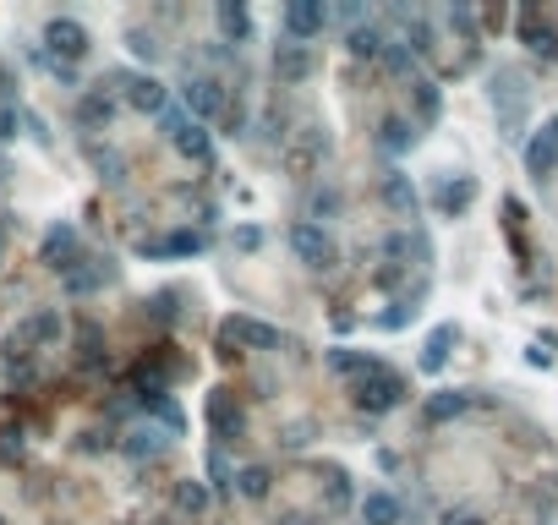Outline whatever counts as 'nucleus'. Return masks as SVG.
<instances>
[{"instance_id": "obj_1", "label": "nucleus", "mask_w": 558, "mask_h": 525, "mask_svg": "<svg viewBox=\"0 0 558 525\" xmlns=\"http://www.w3.org/2000/svg\"><path fill=\"white\" fill-rule=\"evenodd\" d=\"M351 394H356V411L383 416V411H394V405L405 400V378L394 367H378V372H367L362 383H351Z\"/></svg>"}, {"instance_id": "obj_2", "label": "nucleus", "mask_w": 558, "mask_h": 525, "mask_svg": "<svg viewBox=\"0 0 558 525\" xmlns=\"http://www.w3.org/2000/svg\"><path fill=\"white\" fill-rule=\"evenodd\" d=\"M493 104H498V126H504L509 143L526 137V83L515 72H498L493 77Z\"/></svg>"}, {"instance_id": "obj_3", "label": "nucleus", "mask_w": 558, "mask_h": 525, "mask_svg": "<svg viewBox=\"0 0 558 525\" xmlns=\"http://www.w3.org/2000/svg\"><path fill=\"white\" fill-rule=\"evenodd\" d=\"M181 110H192L197 126H203V121H219V115L230 110V93H225L219 77L197 72V77H186V88H181Z\"/></svg>"}, {"instance_id": "obj_4", "label": "nucleus", "mask_w": 558, "mask_h": 525, "mask_svg": "<svg viewBox=\"0 0 558 525\" xmlns=\"http://www.w3.org/2000/svg\"><path fill=\"white\" fill-rule=\"evenodd\" d=\"M44 55L72 72V61H83V55H88V28H83V22H72V17H50V28H44Z\"/></svg>"}, {"instance_id": "obj_5", "label": "nucleus", "mask_w": 558, "mask_h": 525, "mask_svg": "<svg viewBox=\"0 0 558 525\" xmlns=\"http://www.w3.org/2000/svg\"><path fill=\"white\" fill-rule=\"evenodd\" d=\"M241 345L279 350V329H269V323H258V318H225L219 323V356H241Z\"/></svg>"}, {"instance_id": "obj_6", "label": "nucleus", "mask_w": 558, "mask_h": 525, "mask_svg": "<svg viewBox=\"0 0 558 525\" xmlns=\"http://www.w3.org/2000/svg\"><path fill=\"white\" fill-rule=\"evenodd\" d=\"M290 252H296L307 268H318V274H323V268H334V258H340L334 241H329V230L312 225V219H296V225H290Z\"/></svg>"}, {"instance_id": "obj_7", "label": "nucleus", "mask_w": 558, "mask_h": 525, "mask_svg": "<svg viewBox=\"0 0 558 525\" xmlns=\"http://www.w3.org/2000/svg\"><path fill=\"white\" fill-rule=\"evenodd\" d=\"M77 258H83V236H77L72 225H50V230H44V241H39V263H44V268L66 274Z\"/></svg>"}, {"instance_id": "obj_8", "label": "nucleus", "mask_w": 558, "mask_h": 525, "mask_svg": "<svg viewBox=\"0 0 558 525\" xmlns=\"http://www.w3.org/2000/svg\"><path fill=\"white\" fill-rule=\"evenodd\" d=\"M241 422H247V416H241L236 394H230V389H214V394H208V427H214L219 443H236L241 438Z\"/></svg>"}, {"instance_id": "obj_9", "label": "nucleus", "mask_w": 558, "mask_h": 525, "mask_svg": "<svg viewBox=\"0 0 558 525\" xmlns=\"http://www.w3.org/2000/svg\"><path fill=\"white\" fill-rule=\"evenodd\" d=\"M323 22H329V11H323L318 0H290V6H285V33H290V44L318 39Z\"/></svg>"}, {"instance_id": "obj_10", "label": "nucleus", "mask_w": 558, "mask_h": 525, "mask_svg": "<svg viewBox=\"0 0 558 525\" xmlns=\"http://www.w3.org/2000/svg\"><path fill=\"white\" fill-rule=\"evenodd\" d=\"M471 203H476V181H471V175H449V181L433 186V208L444 219H460Z\"/></svg>"}, {"instance_id": "obj_11", "label": "nucleus", "mask_w": 558, "mask_h": 525, "mask_svg": "<svg viewBox=\"0 0 558 525\" xmlns=\"http://www.w3.org/2000/svg\"><path fill=\"white\" fill-rule=\"evenodd\" d=\"M110 279H115V268L104 258H77L72 268H66V290H72V296H88V290L110 285Z\"/></svg>"}, {"instance_id": "obj_12", "label": "nucleus", "mask_w": 558, "mask_h": 525, "mask_svg": "<svg viewBox=\"0 0 558 525\" xmlns=\"http://www.w3.org/2000/svg\"><path fill=\"white\" fill-rule=\"evenodd\" d=\"M170 143H176V154H181V159H192V165H214V132H208V126L186 121L181 132L170 137Z\"/></svg>"}, {"instance_id": "obj_13", "label": "nucleus", "mask_w": 558, "mask_h": 525, "mask_svg": "<svg viewBox=\"0 0 558 525\" xmlns=\"http://www.w3.org/2000/svg\"><path fill=\"white\" fill-rule=\"evenodd\" d=\"M520 39H526L531 55H542V61H558V28H548L537 11H520Z\"/></svg>"}, {"instance_id": "obj_14", "label": "nucleus", "mask_w": 558, "mask_h": 525, "mask_svg": "<svg viewBox=\"0 0 558 525\" xmlns=\"http://www.w3.org/2000/svg\"><path fill=\"white\" fill-rule=\"evenodd\" d=\"M362 520L367 525H405V504L389 493V487H378V493L362 498Z\"/></svg>"}, {"instance_id": "obj_15", "label": "nucleus", "mask_w": 558, "mask_h": 525, "mask_svg": "<svg viewBox=\"0 0 558 525\" xmlns=\"http://www.w3.org/2000/svg\"><path fill=\"white\" fill-rule=\"evenodd\" d=\"M312 72V55H307V44H279V50H274V77H279V83H301V77H307Z\"/></svg>"}, {"instance_id": "obj_16", "label": "nucleus", "mask_w": 558, "mask_h": 525, "mask_svg": "<svg viewBox=\"0 0 558 525\" xmlns=\"http://www.w3.org/2000/svg\"><path fill=\"white\" fill-rule=\"evenodd\" d=\"M383 203H389L394 219H416V186L405 181L400 170H389L383 175Z\"/></svg>"}, {"instance_id": "obj_17", "label": "nucleus", "mask_w": 558, "mask_h": 525, "mask_svg": "<svg viewBox=\"0 0 558 525\" xmlns=\"http://www.w3.org/2000/svg\"><path fill=\"white\" fill-rule=\"evenodd\" d=\"M526 170L537 175V181H548V175L558 170V148H553L548 132H531L526 137Z\"/></svg>"}, {"instance_id": "obj_18", "label": "nucleus", "mask_w": 558, "mask_h": 525, "mask_svg": "<svg viewBox=\"0 0 558 525\" xmlns=\"http://www.w3.org/2000/svg\"><path fill=\"white\" fill-rule=\"evenodd\" d=\"M460 340V329L455 323H438L433 334H427V345H422V372H444V361H449V345Z\"/></svg>"}, {"instance_id": "obj_19", "label": "nucleus", "mask_w": 558, "mask_h": 525, "mask_svg": "<svg viewBox=\"0 0 558 525\" xmlns=\"http://www.w3.org/2000/svg\"><path fill=\"white\" fill-rule=\"evenodd\" d=\"M110 115H115V99L104 88H88L83 104H77V121H83L88 132H99V126H110Z\"/></svg>"}, {"instance_id": "obj_20", "label": "nucleus", "mask_w": 558, "mask_h": 525, "mask_svg": "<svg viewBox=\"0 0 558 525\" xmlns=\"http://www.w3.org/2000/svg\"><path fill=\"white\" fill-rule=\"evenodd\" d=\"M378 143L389 148V154H405V148L416 143V121H405V115H383V121H378Z\"/></svg>"}, {"instance_id": "obj_21", "label": "nucleus", "mask_w": 558, "mask_h": 525, "mask_svg": "<svg viewBox=\"0 0 558 525\" xmlns=\"http://www.w3.org/2000/svg\"><path fill=\"white\" fill-rule=\"evenodd\" d=\"M329 367L340 372V378L362 383L367 372H378V367H383V361H378V356H362V350H329Z\"/></svg>"}, {"instance_id": "obj_22", "label": "nucleus", "mask_w": 558, "mask_h": 525, "mask_svg": "<svg viewBox=\"0 0 558 525\" xmlns=\"http://www.w3.org/2000/svg\"><path fill=\"white\" fill-rule=\"evenodd\" d=\"M383 44H389V39H383L378 28H351V33H345V55H351V61H378Z\"/></svg>"}, {"instance_id": "obj_23", "label": "nucleus", "mask_w": 558, "mask_h": 525, "mask_svg": "<svg viewBox=\"0 0 558 525\" xmlns=\"http://www.w3.org/2000/svg\"><path fill=\"white\" fill-rule=\"evenodd\" d=\"M471 405V394H460V389H444V394H433L427 400V422H455V416Z\"/></svg>"}, {"instance_id": "obj_24", "label": "nucleus", "mask_w": 558, "mask_h": 525, "mask_svg": "<svg viewBox=\"0 0 558 525\" xmlns=\"http://www.w3.org/2000/svg\"><path fill=\"white\" fill-rule=\"evenodd\" d=\"M159 449H165V438H159L154 427H137V433L121 438V454H126V460H148V454H159Z\"/></svg>"}, {"instance_id": "obj_25", "label": "nucleus", "mask_w": 558, "mask_h": 525, "mask_svg": "<svg viewBox=\"0 0 558 525\" xmlns=\"http://www.w3.org/2000/svg\"><path fill=\"white\" fill-rule=\"evenodd\" d=\"M143 252H159V258H181V252H203V236H197V230H176V236H165L159 247H143Z\"/></svg>"}, {"instance_id": "obj_26", "label": "nucleus", "mask_w": 558, "mask_h": 525, "mask_svg": "<svg viewBox=\"0 0 558 525\" xmlns=\"http://www.w3.org/2000/svg\"><path fill=\"white\" fill-rule=\"evenodd\" d=\"M22 334L39 340V345H55V340H61V312H39V318H28V323H22Z\"/></svg>"}, {"instance_id": "obj_27", "label": "nucleus", "mask_w": 558, "mask_h": 525, "mask_svg": "<svg viewBox=\"0 0 558 525\" xmlns=\"http://www.w3.org/2000/svg\"><path fill=\"white\" fill-rule=\"evenodd\" d=\"M214 17H219V28H225V33H230V44L252 39V17H247V11H241V6H219V11H214Z\"/></svg>"}, {"instance_id": "obj_28", "label": "nucleus", "mask_w": 558, "mask_h": 525, "mask_svg": "<svg viewBox=\"0 0 558 525\" xmlns=\"http://www.w3.org/2000/svg\"><path fill=\"white\" fill-rule=\"evenodd\" d=\"M236 487H241V498H269V471L263 465H241Z\"/></svg>"}, {"instance_id": "obj_29", "label": "nucleus", "mask_w": 558, "mask_h": 525, "mask_svg": "<svg viewBox=\"0 0 558 525\" xmlns=\"http://www.w3.org/2000/svg\"><path fill=\"white\" fill-rule=\"evenodd\" d=\"M411 88H416V126L438 121V104H444V99H438V88L433 83H411Z\"/></svg>"}, {"instance_id": "obj_30", "label": "nucleus", "mask_w": 558, "mask_h": 525, "mask_svg": "<svg viewBox=\"0 0 558 525\" xmlns=\"http://www.w3.org/2000/svg\"><path fill=\"white\" fill-rule=\"evenodd\" d=\"M378 61L389 66L394 77H411V61H416V55L405 50V44H394V39H389V44H383V55H378Z\"/></svg>"}, {"instance_id": "obj_31", "label": "nucleus", "mask_w": 558, "mask_h": 525, "mask_svg": "<svg viewBox=\"0 0 558 525\" xmlns=\"http://www.w3.org/2000/svg\"><path fill=\"white\" fill-rule=\"evenodd\" d=\"M126 44H132L137 61H159V44H154V33H148V28H126Z\"/></svg>"}, {"instance_id": "obj_32", "label": "nucleus", "mask_w": 558, "mask_h": 525, "mask_svg": "<svg viewBox=\"0 0 558 525\" xmlns=\"http://www.w3.org/2000/svg\"><path fill=\"white\" fill-rule=\"evenodd\" d=\"M334 208H340V192H334V186H323V192H312V225H323V219H329Z\"/></svg>"}, {"instance_id": "obj_33", "label": "nucleus", "mask_w": 558, "mask_h": 525, "mask_svg": "<svg viewBox=\"0 0 558 525\" xmlns=\"http://www.w3.org/2000/svg\"><path fill=\"white\" fill-rule=\"evenodd\" d=\"M181 126H186V110H181V104H165V110H159V132H165V137H176Z\"/></svg>"}, {"instance_id": "obj_34", "label": "nucleus", "mask_w": 558, "mask_h": 525, "mask_svg": "<svg viewBox=\"0 0 558 525\" xmlns=\"http://www.w3.org/2000/svg\"><path fill=\"white\" fill-rule=\"evenodd\" d=\"M176 504L186 509V515H197V509H203V504H208V493H203V487H197V482H186V487H181V493H176Z\"/></svg>"}, {"instance_id": "obj_35", "label": "nucleus", "mask_w": 558, "mask_h": 525, "mask_svg": "<svg viewBox=\"0 0 558 525\" xmlns=\"http://www.w3.org/2000/svg\"><path fill=\"white\" fill-rule=\"evenodd\" d=\"M236 247H241V252H258V247H263V225H241V230H236Z\"/></svg>"}, {"instance_id": "obj_36", "label": "nucleus", "mask_w": 558, "mask_h": 525, "mask_svg": "<svg viewBox=\"0 0 558 525\" xmlns=\"http://www.w3.org/2000/svg\"><path fill=\"white\" fill-rule=\"evenodd\" d=\"M208 476H214L208 487H225V476H230V465H225V454H219V449H208Z\"/></svg>"}, {"instance_id": "obj_37", "label": "nucleus", "mask_w": 558, "mask_h": 525, "mask_svg": "<svg viewBox=\"0 0 558 525\" xmlns=\"http://www.w3.org/2000/svg\"><path fill=\"white\" fill-rule=\"evenodd\" d=\"M17 121H22V115L11 110V104H0V143H11V137H17Z\"/></svg>"}, {"instance_id": "obj_38", "label": "nucleus", "mask_w": 558, "mask_h": 525, "mask_svg": "<svg viewBox=\"0 0 558 525\" xmlns=\"http://www.w3.org/2000/svg\"><path fill=\"white\" fill-rule=\"evenodd\" d=\"M312 438V422H285V443L296 449V443H307Z\"/></svg>"}, {"instance_id": "obj_39", "label": "nucleus", "mask_w": 558, "mask_h": 525, "mask_svg": "<svg viewBox=\"0 0 558 525\" xmlns=\"http://www.w3.org/2000/svg\"><path fill=\"white\" fill-rule=\"evenodd\" d=\"M444 525H482V515H471V509H449Z\"/></svg>"}, {"instance_id": "obj_40", "label": "nucleus", "mask_w": 558, "mask_h": 525, "mask_svg": "<svg viewBox=\"0 0 558 525\" xmlns=\"http://www.w3.org/2000/svg\"><path fill=\"white\" fill-rule=\"evenodd\" d=\"M542 132H548V137H553V148H558V115H553V121H548V126H542Z\"/></svg>"}]
</instances>
